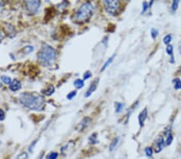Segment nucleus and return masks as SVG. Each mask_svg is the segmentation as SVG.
Wrapping results in <instances>:
<instances>
[{
	"instance_id": "f03ea898",
	"label": "nucleus",
	"mask_w": 181,
	"mask_h": 159,
	"mask_svg": "<svg viewBox=\"0 0 181 159\" xmlns=\"http://www.w3.org/2000/svg\"><path fill=\"white\" fill-rule=\"evenodd\" d=\"M57 51L50 45L44 44L38 52V60L44 66L53 65L57 59Z\"/></svg>"
},
{
	"instance_id": "a878e982",
	"label": "nucleus",
	"mask_w": 181,
	"mask_h": 159,
	"mask_svg": "<svg viewBox=\"0 0 181 159\" xmlns=\"http://www.w3.org/2000/svg\"><path fill=\"white\" fill-rule=\"evenodd\" d=\"M171 39H172V37L170 35H166L164 38V43H165L166 45H169L170 43L171 42Z\"/></svg>"
},
{
	"instance_id": "393cba45",
	"label": "nucleus",
	"mask_w": 181,
	"mask_h": 159,
	"mask_svg": "<svg viewBox=\"0 0 181 159\" xmlns=\"http://www.w3.org/2000/svg\"><path fill=\"white\" fill-rule=\"evenodd\" d=\"M29 158V155L27 152H23V153H20L19 155L16 157V159H28Z\"/></svg>"
},
{
	"instance_id": "2f4dec72",
	"label": "nucleus",
	"mask_w": 181,
	"mask_h": 159,
	"mask_svg": "<svg viewBox=\"0 0 181 159\" xmlns=\"http://www.w3.org/2000/svg\"><path fill=\"white\" fill-rule=\"evenodd\" d=\"M5 119V113L3 112V110L0 109V120H2Z\"/></svg>"
},
{
	"instance_id": "473e14b6",
	"label": "nucleus",
	"mask_w": 181,
	"mask_h": 159,
	"mask_svg": "<svg viewBox=\"0 0 181 159\" xmlns=\"http://www.w3.org/2000/svg\"><path fill=\"white\" fill-rule=\"evenodd\" d=\"M43 157H44V152L42 153H41L40 156H39V157H37L36 159H43Z\"/></svg>"
},
{
	"instance_id": "1a4fd4ad",
	"label": "nucleus",
	"mask_w": 181,
	"mask_h": 159,
	"mask_svg": "<svg viewBox=\"0 0 181 159\" xmlns=\"http://www.w3.org/2000/svg\"><path fill=\"white\" fill-rule=\"evenodd\" d=\"M147 115H148V112H147V109L145 108L142 111H141L140 113L138 114V123H139V125L140 127H142L144 125V122L145 120L147 118Z\"/></svg>"
},
{
	"instance_id": "6e6552de",
	"label": "nucleus",
	"mask_w": 181,
	"mask_h": 159,
	"mask_svg": "<svg viewBox=\"0 0 181 159\" xmlns=\"http://www.w3.org/2000/svg\"><path fill=\"white\" fill-rule=\"evenodd\" d=\"M97 84H98V79L95 80H94V81L92 82L91 84H90V86L89 87V89H87V91H86V94H85V97H90V96L93 94V93H94V92L96 91V89H97Z\"/></svg>"
},
{
	"instance_id": "7c9ffc66",
	"label": "nucleus",
	"mask_w": 181,
	"mask_h": 159,
	"mask_svg": "<svg viewBox=\"0 0 181 159\" xmlns=\"http://www.w3.org/2000/svg\"><path fill=\"white\" fill-rule=\"evenodd\" d=\"M37 141H38V140L36 139L35 141H34V142L31 144V146H30L29 148H28V150H29L30 152H32V149H33V148L35 147V144H36Z\"/></svg>"
},
{
	"instance_id": "9b49d317",
	"label": "nucleus",
	"mask_w": 181,
	"mask_h": 159,
	"mask_svg": "<svg viewBox=\"0 0 181 159\" xmlns=\"http://www.w3.org/2000/svg\"><path fill=\"white\" fill-rule=\"evenodd\" d=\"M91 123V119L90 117H85L83 120H81L79 124V129H80L81 131H83V130L86 129L88 126L90 125V124Z\"/></svg>"
},
{
	"instance_id": "412c9836",
	"label": "nucleus",
	"mask_w": 181,
	"mask_h": 159,
	"mask_svg": "<svg viewBox=\"0 0 181 159\" xmlns=\"http://www.w3.org/2000/svg\"><path fill=\"white\" fill-rule=\"evenodd\" d=\"M0 79H1V80H2V81L3 82L4 84H9V85H10L12 82V79H11V78L7 76H1Z\"/></svg>"
},
{
	"instance_id": "4be33fe9",
	"label": "nucleus",
	"mask_w": 181,
	"mask_h": 159,
	"mask_svg": "<svg viewBox=\"0 0 181 159\" xmlns=\"http://www.w3.org/2000/svg\"><path fill=\"white\" fill-rule=\"evenodd\" d=\"M59 154L57 152H51L46 157V159H57Z\"/></svg>"
},
{
	"instance_id": "39448f33",
	"label": "nucleus",
	"mask_w": 181,
	"mask_h": 159,
	"mask_svg": "<svg viewBox=\"0 0 181 159\" xmlns=\"http://www.w3.org/2000/svg\"><path fill=\"white\" fill-rule=\"evenodd\" d=\"M25 5L29 13L35 14L38 12V11H39V7H40L41 5V2L40 1H38V0H34V1H26Z\"/></svg>"
},
{
	"instance_id": "bb28decb",
	"label": "nucleus",
	"mask_w": 181,
	"mask_h": 159,
	"mask_svg": "<svg viewBox=\"0 0 181 159\" xmlns=\"http://www.w3.org/2000/svg\"><path fill=\"white\" fill-rule=\"evenodd\" d=\"M151 35L152 39H155L157 38L158 35H159V31L155 28H152L151 31Z\"/></svg>"
},
{
	"instance_id": "423d86ee",
	"label": "nucleus",
	"mask_w": 181,
	"mask_h": 159,
	"mask_svg": "<svg viewBox=\"0 0 181 159\" xmlns=\"http://www.w3.org/2000/svg\"><path fill=\"white\" fill-rule=\"evenodd\" d=\"M166 146L165 143V139H164V137H159L155 141L154 143V149L155 153H160L163 150V149L164 148V146Z\"/></svg>"
},
{
	"instance_id": "20e7f679",
	"label": "nucleus",
	"mask_w": 181,
	"mask_h": 159,
	"mask_svg": "<svg viewBox=\"0 0 181 159\" xmlns=\"http://www.w3.org/2000/svg\"><path fill=\"white\" fill-rule=\"evenodd\" d=\"M103 4L105 6V11L109 14L116 16L118 13L120 9V2L116 0H105L103 1Z\"/></svg>"
},
{
	"instance_id": "f8f14e48",
	"label": "nucleus",
	"mask_w": 181,
	"mask_h": 159,
	"mask_svg": "<svg viewBox=\"0 0 181 159\" xmlns=\"http://www.w3.org/2000/svg\"><path fill=\"white\" fill-rule=\"evenodd\" d=\"M166 52L171 57V63H172V64L175 63V60H174L173 57V46L172 45L169 44L167 46V48H166Z\"/></svg>"
},
{
	"instance_id": "7ed1b4c3",
	"label": "nucleus",
	"mask_w": 181,
	"mask_h": 159,
	"mask_svg": "<svg viewBox=\"0 0 181 159\" xmlns=\"http://www.w3.org/2000/svg\"><path fill=\"white\" fill-rule=\"evenodd\" d=\"M94 12V7L93 4L90 2L83 3L79 7L76 13L75 20L78 23H85L90 20Z\"/></svg>"
},
{
	"instance_id": "aec40b11",
	"label": "nucleus",
	"mask_w": 181,
	"mask_h": 159,
	"mask_svg": "<svg viewBox=\"0 0 181 159\" xmlns=\"http://www.w3.org/2000/svg\"><path fill=\"white\" fill-rule=\"evenodd\" d=\"M123 108H124V104L120 102H117L116 103V105H115V112H116V113H120V112H122Z\"/></svg>"
},
{
	"instance_id": "cd10ccee",
	"label": "nucleus",
	"mask_w": 181,
	"mask_h": 159,
	"mask_svg": "<svg viewBox=\"0 0 181 159\" xmlns=\"http://www.w3.org/2000/svg\"><path fill=\"white\" fill-rule=\"evenodd\" d=\"M150 7V6H149V3H148L147 2H142V14L144 13V12L146 11V10H147L148 8Z\"/></svg>"
},
{
	"instance_id": "f3484780",
	"label": "nucleus",
	"mask_w": 181,
	"mask_h": 159,
	"mask_svg": "<svg viewBox=\"0 0 181 159\" xmlns=\"http://www.w3.org/2000/svg\"><path fill=\"white\" fill-rule=\"evenodd\" d=\"M173 84H174V89L175 90L181 89V80L179 78H175L173 80Z\"/></svg>"
},
{
	"instance_id": "b1692460",
	"label": "nucleus",
	"mask_w": 181,
	"mask_h": 159,
	"mask_svg": "<svg viewBox=\"0 0 181 159\" xmlns=\"http://www.w3.org/2000/svg\"><path fill=\"white\" fill-rule=\"evenodd\" d=\"M144 152H145V154L149 157H151L152 155H153V149H152V148H151V147L145 148Z\"/></svg>"
},
{
	"instance_id": "5701e85b",
	"label": "nucleus",
	"mask_w": 181,
	"mask_h": 159,
	"mask_svg": "<svg viewBox=\"0 0 181 159\" xmlns=\"http://www.w3.org/2000/svg\"><path fill=\"white\" fill-rule=\"evenodd\" d=\"M179 2L178 1V0H174L173 2H172V3H171V11L172 12H175V11L177 10L178 8V6H179Z\"/></svg>"
},
{
	"instance_id": "c756f323",
	"label": "nucleus",
	"mask_w": 181,
	"mask_h": 159,
	"mask_svg": "<svg viewBox=\"0 0 181 159\" xmlns=\"http://www.w3.org/2000/svg\"><path fill=\"white\" fill-rule=\"evenodd\" d=\"M77 95V91H72L71 93H69L67 95V98H68V100H71L75 96Z\"/></svg>"
},
{
	"instance_id": "ddd939ff",
	"label": "nucleus",
	"mask_w": 181,
	"mask_h": 159,
	"mask_svg": "<svg viewBox=\"0 0 181 159\" xmlns=\"http://www.w3.org/2000/svg\"><path fill=\"white\" fill-rule=\"evenodd\" d=\"M72 142H69L68 143H67L65 146H63V147L61 148V153H62L63 154H66L69 149H72V148H73L74 145H72V144H73V143H72Z\"/></svg>"
},
{
	"instance_id": "72a5a7b5",
	"label": "nucleus",
	"mask_w": 181,
	"mask_h": 159,
	"mask_svg": "<svg viewBox=\"0 0 181 159\" xmlns=\"http://www.w3.org/2000/svg\"><path fill=\"white\" fill-rule=\"evenodd\" d=\"M2 5H3V3H2V2H0V7H2Z\"/></svg>"
},
{
	"instance_id": "f257e3e1",
	"label": "nucleus",
	"mask_w": 181,
	"mask_h": 159,
	"mask_svg": "<svg viewBox=\"0 0 181 159\" xmlns=\"http://www.w3.org/2000/svg\"><path fill=\"white\" fill-rule=\"evenodd\" d=\"M19 99L22 105L31 110L42 111L44 109V98L42 96L37 94L36 93H30V92L23 93L20 95Z\"/></svg>"
},
{
	"instance_id": "9d476101",
	"label": "nucleus",
	"mask_w": 181,
	"mask_h": 159,
	"mask_svg": "<svg viewBox=\"0 0 181 159\" xmlns=\"http://www.w3.org/2000/svg\"><path fill=\"white\" fill-rule=\"evenodd\" d=\"M9 88L13 92L18 91V90H20L21 89V83H20V81L18 79H14L12 80V84L9 85Z\"/></svg>"
},
{
	"instance_id": "c85d7f7f",
	"label": "nucleus",
	"mask_w": 181,
	"mask_h": 159,
	"mask_svg": "<svg viewBox=\"0 0 181 159\" xmlns=\"http://www.w3.org/2000/svg\"><path fill=\"white\" fill-rule=\"evenodd\" d=\"M92 76V73L90 72V71H87V72H86L84 73V76H83V79H84V80H86L90 79V77Z\"/></svg>"
},
{
	"instance_id": "2eb2a0df",
	"label": "nucleus",
	"mask_w": 181,
	"mask_h": 159,
	"mask_svg": "<svg viewBox=\"0 0 181 159\" xmlns=\"http://www.w3.org/2000/svg\"><path fill=\"white\" fill-rule=\"evenodd\" d=\"M118 142H119L118 138H115L112 140V142L109 144V150H110V151H113L114 149H115V148L117 147Z\"/></svg>"
},
{
	"instance_id": "6ab92c4d",
	"label": "nucleus",
	"mask_w": 181,
	"mask_h": 159,
	"mask_svg": "<svg viewBox=\"0 0 181 159\" xmlns=\"http://www.w3.org/2000/svg\"><path fill=\"white\" fill-rule=\"evenodd\" d=\"M89 142L90 144H97L98 143V141H97V134L96 133L93 134L89 138Z\"/></svg>"
},
{
	"instance_id": "f704fd0d",
	"label": "nucleus",
	"mask_w": 181,
	"mask_h": 159,
	"mask_svg": "<svg viewBox=\"0 0 181 159\" xmlns=\"http://www.w3.org/2000/svg\"><path fill=\"white\" fill-rule=\"evenodd\" d=\"M2 36L1 35H0V41L2 40Z\"/></svg>"
},
{
	"instance_id": "4468645a",
	"label": "nucleus",
	"mask_w": 181,
	"mask_h": 159,
	"mask_svg": "<svg viewBox=\"0 0 181 159\" xmlns=\"http://www.w3.org/2000/svg\"><path fill=\"white\" fill-rule=\"evenodd\" d=\"M54 91H55L54 86L49 85V87L46 89L43 90V92H42V93H43L46 96H51V95H53V93H54Z\"/></svg>"
},
{
	"instance_id": "0eeeda50",
	"label": "nucleus",
	"mask_w": 181,
	"mask_h": 159,
	"mask_svg": "<svg viewBox=\"0 0 181 159\" xmlns=\"http://www.w3.org/2000/svg\"><path fill=\"white\" fill-rule=\"evenodd\" d=\"M164 136L166 137L165 143L166 146H171L172 142H173V136L171 134V127H168L164 131Z\"/></svg>"
},
{
	"instance_id": "c9c22d12",
	"label": "nucleus",
	"mask_w": 181,
	"mask_h": 159,
	"mask_svg": "<svg viewBox=\"0 0 181 159\" xmlns=\"http://www.w3.org/2000/svg\"><path fill=\"white\" fill-rule=\"evenodd\" d=\"M1 86H2V84H1V83H0V88H1Z\"/></svg>"
},
{
	"instance_id": "dca6fc26",
	"label": "nucleus",
	"mask_w": 181,
	"mask_h": 159,
	"mask_svg": "<svg viewBox=\"0 0 181 159\" xmlns=\"http://www.w3.org/2000/svg\"><path fill=\"white\" fill-rule=\"evenodd\" d=\"M115 57V55H113L112 57H109V59H108L107 60H106V62L105 63V64H103V66H102V68H101V72H103L104 70L105 69H106V68L109 67V65H110V64L112 62H113V60H114V58Z\"/></svg>"
},
{
	"instance_id": "a211bd4d",
	"label": "nucleus",
	"mask_w": 181,
	"mask_h": 159,
	"mask_svg": "<svg viewBox=\"0 0 181 159\" xmlns=\"http://www.w3.org/2000/svg\"><path fill=\"white\" fill-rule=\"evenodd\" d=\"M73 84H74V86L77 88V89H81V88L84 86V81H83V80L81 79H77L76 80L74 81Z\"/></svg>"
}]
</instances>
